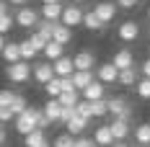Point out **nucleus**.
<instances>
[{
    "mask_svg": "<svg viewBox=\"0 0 150 147\" xmlns=\"http://www.w3.org/2000/svg\"><path fill=\"white\" fill-rule=\"evenodd\" d=\"M13 98H16V93L11 88H0V108H11V103H13Z\"/></svg>",
    "mask_w": 150,
    "mask_h": 147,
    "instance_id": "obj_35",
    "label": "nucleus"
},
{
    "mask_svg": "<svg viewBox=\"0 0 150 147\" xmlns=\"http://www.w3.org/2000/svg\"><path fill=\"white\" fill-rule=\"evenodd\" d=\"M111 134H114V142H127V137L132 132V127H129V121H122V119H111Z\"/></svg>",
    "mask_w": 150,
    "mask_h": 147,
    "instance_id": "obj_11",
    "label": "nucleus"
},
{
    "mask_svg": "<svg viewBox=\"0 0 150 147\" xmlns=\"http://www.w3.org/2000/svg\"><path fill=\"white\" fill-rule=\"evenodd\" d=\"M29 44L36 49V52H44V46H47V39L39 34V31H34V34H29Z\"/></svg>",
    "mask_w": 150,
    "mask_h": 147,
    "instance_id": "obj_33",
    "label": "nucleus"
},
{
    "mask_svg": "<svg viewBox=\"0 0 150 147\" xmlns=\"http://www.w3.org/2000/svg\"><path fill=\"white\" fill-rule=\"evenodd\" d=\"M148 147H150V145H148Z\"/></svg>",
    "mask_w": 150,
    "mask_h": 147,
    "instance_id": "obj_55",
    "label": "nucleus"
},
{
    "mask_svg": "<svg viewBox=\"0 0 150 147\" xmlns=\"http://www.w3.org/2000/svg\"><path fill=\"white\" fill-rule=\"evenodd\" d=\"M83 13H86V11H83V8H80V5H65V11H62V26H70V29H73V26H83Z\"/></svg>",
    "mask_w": 150,
    "mask_h": 147,
    "instance_id": "obj_6",
    "label": "nucleus"
},
{
    "mask_svg": "<svg viewBox=\"0 0 150 147\" xmlns=\"http://www.w3.org/2000/svg\"><path fill=\"white\" fill-rule=\"evenodd\" d=\"M111 147H129V145H127V142H114Z\"/></svg>",
    "mask_w": 150,
    "mask_h": 147,
    "instance_id": "obj_47",
    "label": "nucleus"
},
{
    "mask_svg": "<svg viewBox=\"0 0 150 147\" xmlns=\"http://www.w3.org/2000/svg\"><path fill=\"white\" fill-rule=\"evenodd\" d=\"M137 80H140V67H127V70H119V85L124 88H135Z\"/></svg>",
    "mask_w": 150,
    "mask_h": 147,
    "instance_id": "obj_15",
    "label": "nucleus"
},
{
    "mask_svg": "<svg viewBox=\"0 0 150 147\" xmlns=\"http://www.w3.org/2000/svg\"><path fill=\"white\" fill-rule=\"evenodd\" d=\"M42 54L47 57V62H57L60 57H65V46L57 44V41H47V46H44Z\"/></svg>",
    "mask_w": 150,
    "mask_h": 147,
    "instance_id": "obj_22",
    "label": "nucleus"
},
{
    "mask_svg": "<svg viewBox=\"0 0 150 147\" xmlns=\"http://www.w3.org/2000/svg\"><path fill=\"white\" fill-rule=\"evenodd\" d=\"M148 23H150V13H148Z\"/></svg>",
    "mask_w": 150,
    "mask_h": 147,
    "instance_id": "obj_53",
    "label": "nucleus"
},
{
    "mask_svg": "<svg viewBox=\"0 0 150 147\" xmlns=\"http://www.w3.org/2000/svg\"><path fill=\"white\" fill-rule=\"evenodd\" d=\"M117 11H119V8H117V3H111V0H101V3L93 5V13L98 15V21H101L104 26L117 18Z\"/></svg>",
    "mask_w": 150,
    "mask_h": 147,
    "instance_id": "obj_4",
    "label": "nucleus"
},
{
    "mask_svg": "<svg viewBox=\"0 0 150 147\" xmlns=\"http://www.w3.org/2000/svg\"><path fill=\"white\" fill-rule=\"evenodd\" d=\"M31 75H34V80H36L39 85H47L52 77H57V75H54V67H52V62H39V65H34Z\"/></svg>",
    "mask_w": 150,
    "mask_h": 147,
    "instance_id": "obj_7",
    "label": "nucleus"
},
{
    "mask_svg": "<svg viewBox=\"0 0 150 147\" xmlns=\"http://www.w3.org/2000/svg\"><path fill=\"white\" fill-rule=\"evenodd\" d=\"M96 75H98V80H101L104 85L119 83V70H117L111 62H104V65H98V67H96Z\"/></svg>",
    "mask_w": 150,
    "mask_h": 147,
    "instance_id": "obj_8",
    "label": "nucleus"
},
{
    "mask_svg": "<svg viewBox=\"0 0 150 147\" xmlns=\"http://www.w3.org/2000/svg\"><path fill=\"white\" fill-rule=\"evenodd\" d=\"M83 26L88 31H101L104 29V23L98 21V15L93 13V11H86V13H83Z\"/></svg>",
    "mask_w": 150,
    "mask_h": 147,
    "instance_id": "obj_26",
    "label": "nucleus"
},
{
    "mask_svg": "<svg viewBox=\"0 0 150 147\" xmlns=\"http://www.w3.org/2000/svg\"><path fill=\"white\" fill-rule=\"evenodd\" d=\"M140 75H142V77H150V57L140 65Z\"/></svg>",
    "mask_w": 150,
    "mask_h": 147,
    "instance_id": "obj_42",
    "label": "nucleus"
},
{
    "mask_svg": "<svg viewBox=\"0 0 150 147\" xmlns=\"http://www.w3.org/2000/svg\"><path fill=\"white\" fill-rule=\"evenodd\" d=\"M31 70H34V65H29V62H13V65H8L5 67V77L11 80V83H26L31 77Z\"/></svg>",
    "mask_w": 150,
    "mask_h": 147,
    "instance_id": "obj_2",
    "label": "nucleus"
},
{
    "mask_svg": "<svg viewBox=\"0 0 150 147\" xmlns=\"http://www.w3.org/2000/svg\"><path fill=\"white\" fill-rule=\"evenodd\" d=\"M75 114H78V116H83V119H93L91 116V103L88 101H78V106H75Z\"/></svg>",
    "mask_w": 150,
    "mask_h": 147,
    "instance_id": "obj_36",
    "label": "nucleus"
},
{
    "mask_svg": "<svg viewBox=\"0 0 150 147\" xmlns=\"http://www.w3.org/2000/svg\"><path fill=\"white\" fill-rule=\"evenodd\" d=\"M73 65H75V70H93V67H98V65H96V54L88 52V49L78 52L73 57Z\"/></svg>",
    "mask_w": 150,
    "mask_h": 147,
    "instance_id": "obj_9",
    "label": "nucleus"
},
{
    "mask_svg": "<svg viewBox=\"0 0 150 147\" xmlns=\"http://www.w3.org/2000/svg\"><path fill=\"white\" fill-rule=\"evenodd\" d=\"M65 129H67L70 137H80V134L88 129V119H83V116H78V114H75V116L65 124Z\"/></svg>",
    "mask_w": 150,
    "mask_h": 147,
    "instance_id": "obj_17",
    "label": "nucleus"
},
{
    "mask_svg": "<svg viewBox=\"0 0 150 147\" xmlns=\"http://www.w3.org/2000/svg\"><path fill=\"white\" fill-rule=\"evenodd\" d=\"M88 103H91V116L93 119H104L109 114V101L106 98H101V101H88Z\"/></svg>",
    "mask_w": 150,
    "mask_h": 147,
    "instance_id": "obj_25",
    "label": "nucleus"
},
{
    "mask_svg": "<svg viewBox=\"0 0 150 147\" xmlns=\"http://www.w3.org/2000/svg\"><path fill=\"white\" fill-rule=\"evenodd\" d=\"M75 147H93V139H88V137H75Z\"/></svg>",
    "mask_w": 150,
    "mask_h": 147,
    "instance_id": "obj_41",
    "label": "nucleus"
},
{
    "mask_svg": "<svg viewBox=\"0 0 150 147\" xmlns=\"http://www.w3.org/2000/svg\"><path fill=\"white\" fill-rule=\"evenodd\" d=\"M8 13V3H5V0H0V15H5Z\"/></svg>",
    "mask_w": 150,
    "mask_h": 147,
    "instance_id": "obj_44",
    "label": "nucleus"
},
{
    "mask_svg": "<svg viewBox=\"0 0 150 147\" xmlns=\"http://www.w3.org/2000/svg\"><path fill=\"white\" fill-rule=\"evenodd\" d=\"M13 18H16V26H21V29H36V23H39V11L23 5V8H18V13H16Z\"/></svg>",
    "mask_w": 150,
    "mask_h": 147,
    "instance_id": "obj_3",
    "label": "nucleus"
},
{
    "mask_svg": "<svg viewBox=\"0 0 150 147\" xmlns=\"http://www.w3.org/2000/svg\"><path fill=\"white\" fill-rule=\"evenodd\" d=\"M73 116H75V108H65V106H62V114H60V124H67V121H70Z\"/></svg>",
    "mask_w": 150,
    "mask_h": 147,
    "instance_id": "obj_40",
    "label": "nucleus"
},
{
    "mask_svg": "<svg viewBox=\"0 0 150 147\" xmlns=\"http://www.w3.org/2000/svg\"><path fill=\"white\" fill-rule=\"evenodd\" d=\"M135 90H137V96H140L142 101H150V77H142V80H137Z\"/></svg>",
    "mask_w": 150,
    "mask_h": 147,
    "instance_id": "obj_30",
    "label": "nucleus"
},
{
    "mask_svg": "<svg viewBox=\"0 0 150 147\" xmlns=\"http://www.w3.org/2000/svg\"><path fill=\"white\" fill-rule=\"evenodd\" d=\"M5 142H8V134H5V129H3V127H0V147L5 145Z\"/></svg>",
    "mask_w": 150,
    "mask_h": 147,
    "instance_id": "obj_43",
    "label": "nucleus"
},
{
    "mask_svg": "<svg viewBox=\"0 0 150 147\" xmlns=\"http://www.w3.org/2000/svg\"><path fill=\"white\" fill-rule=\"evenodd\" d=\"M73 3H75V5H80V3H88V0H73Z\"/></svg>",
    "mask_w": 150,
    "mask_h": 147,
    "instance_id": "obj_50",
    "label": "nucleus"
},
{
    "mask_svg": "<svg viewBox=\"0 0 150 147\" xmlns=\"http://www.w3.org/2000/svg\"><path fill=\"white\" fill-rule=\"evenodd\" d=\"M44 90H47L49 98H60V93H62V77H52V80L44 85Z\"/></svg>",
    "mask_w": 150,
    "mask_h": 147,
    "instance_id": "obj_29",
    "label": "nucleus"
},
{
    "mask_svg": "<svg viewBox=\"0 0 150 147\" xmlns=\"http://www.w3.org/2000/svg\"><path fill=\"white\" fill-rule=\"evenodd\" d=\"M3 59H5L8 65L21 62V44H18V41H5V46H3Z\"/></svg>",
    "mask_w": 150,
    "mask_h": 147,
    "instance_id": "obj_19",
    "label": "nucleus"
},
{
    "mask_svg": "<svg viewBox=\"0 0 150 147\" xmlns=\"http://www.w3.org/2000/svg\"><path fill=\"white\" fill-rule=\"evenodd\" d=\"M3 46H5V36L0 34V54H3Z\"/></svg>",
    "mask_w": 150,
    "mask_h": 147,
    "instance_id": "obj_46",
    "label": "nucleus"
},
{
    "mask_svg": "<svg viewBox=\"0 0 150 147\" xmlns=\"http://www.w3.org/2000/svg\"><path fill=\"white\" fill-rule=\"evenodd\" d=\"M57 101H60L65 108H75V106H78V101H80V90H62Z\"/></svg>",
    "mask_w": 150,
    "mask_h": 147,
    "instance_id": "obj_23",
    "label": "nucleus"
},
{
    "mask_svg": "<svg viewBox=\"0 0 150 147\" xmlns=\"http://www.w3.org/2000/svg\"><path fill=\"white\" fill-rule=\"evenodd\" d=\"M148 57H150V44H148Z\"/></svg>",
    "mask_w": 150,
    "mask_h": 147,
    "instance_id": "obj_52",
    "label": "nucleus"
},
{
    "mask_svg": "<svg viewBox=\"0 0 150 147\" xmlns=\"http://www.w3.org/2000/svg\"><path fill=\"white\" fill-rule=\"evenodd\" d=\"M117 34H119V39L124 44H132V41L140 39V23H137V21H122Z\"/></svg>",
    "mask_w": 150,
    "mask_h": 147,
    "instance_id": "obj_5",
    "label": "nucleus"
},
{
    "mask_svg": "<svg viewBox=\"0 0 150 147\" xmlns=\"http://www.w3.org/2000/svg\"><path fill=\"white\" fill-rule=\"evenodd\" d=\"M109 101V114L111 119H122V121H132L135 116V108L129 106L127 98H106Z\"/></svg>",
    "mask_w": 150,
    "mask_h": 147,
    "instance_id": "obj_1",
    "label": "nucleus"
},
{
    "mask_svg": "<svg viewBox=\"0 0 150 147\" xmlns=\"http://www.w3.org/2000/svg\"><path fill=\"white\" fill-rule=\"evenodd\" d=\"M52 41H57V44L67 46L70 41H73V29H70V26H62V23H57V26H54V34H52Z\"/></svg>",
    "mask_w": 150,
    "mask_h": 147,
    "instance_id": "obj_20",
    "label": "nucleus"
},
{
    "mask_svg": "<svg viewBox=\"0 0 150 147\" xmlns=\"http://www.w3.org/2000/svg\"><path fill=\"white\" fill-rule=\"evenodd\" d=\"M3 121H16V114L8 108V106H5V108H0V124H3Z\"/></svg>",
    "mask_w": 150,
    "mask_h": 147,
    "instance_id": "obj_39",
    "label": "nucleus"
},
{
    "mask_svg": "<svg viewBox=\"0 0 150 147\" xmlns=\"http://www.w3.org/2000/svg\"><path fill=\"white\" fill-rule=\"evenodd\" d=\"M93 142L98 147H111L114 145V134H111V127L109 124H101L93 129Z\"/></svg>",
    "mask_w": 150,
    "mask_h": 147,
    "instance_id": "obj_10",
    "label": "nucleus"
},
{
    "mask_svg": "<svg viewBox=\"0 0 150 147\" xmlns=\"http://www.w3.org/2000/svg\"><path fill=\"white\" fill-rule=\"evenodd\" d=\"M142 0H117V8H122V11H132V8H137Z\"/></svg>",
    "mask_w": 150,
    "mask_h": 147,
    "instance_id": "obj_38",
    "label": "nucleus"
},
{
    "mask_svg": "<svg viewBox=\"0 0 150 147\" xmlns=\"http://www.w3.org/2000/svg\"><path fill=\"white\" fill-rule=\"evenodd\" d=\"M132 132H135V142L137 145H142V147L150 145V124H137Z\"/></svg>",
    "mask_w": 150,
    "mask_h": 147,
    "instance_id": "obj_24",
    "label": "nucleus"
},
{
    "mask_svg": "<svg viewBox=\"0 0 150 147\" xmlns=\"http://www.w3.org/2000/svg\"><path fill=\"white\" fill-rule=\"evenodd\" d=\"M54 26H57V21H47V18H42L39 23H36V31L44 36L47 41H52V34H54Z\"/></svg>",
    "mask_w": 150,
    "mask_h": 147,
    "instance_id": "obj_28",
    "label": "nucleus"
},
{
    "mask_svg": "<svg viewBox=\"0 0 150 147\" xmlns=\"http://www.w3.org/2000/svg\"><path fill=\"white\" fill-rule=\"evenodd\" d=\"M70 80H73L75 90H86L91 83H93V70H75Z\"/></svg>",
    "mask_w": 150,
    "mask_h": 147,
    "instance_id": "obj_16",
    "label": "nucleus"
},
{
    "mask_svg": "<svg viewBox=\"0 0 150 147\" xmlns=\"http://www.w3.org/2000/svg\"><path fill=\"white\" fill-rule=\"evenodd\" d=\"M26 108H29V101H26V98H23V96H21V93H16V98H13V103H11V111H13L16 116H18V114H23V111H26Z\"/></svg>",
    "mask_w": 150,
    "mask_h": 147,
    "instance_id": "obj_31",
    "label": "nucleus"
},
{
    "mask_svg": "<svg viewBox=\"0 0 150 147\" xmlns=\"http://www.w3.org/2000/svg\"><path fill=\"white\" fill-rule=\"evenodd\" d=\"M62 11H65L62 3H47V5H42V18H47V21H60Z\"/></svg>",
    "mask_w": 150,
    "mask_h": 147,
    "instance_id": "obj_21",
    "label": "nucleus"
},
{
    "mask_svg": "<svg viewBox=\"0 0 150 147\" xmlns=\"http://www.w3.org/2000/svg\"><path fill=\"white\" fill-rule=\"evenodd\" d=\"M42 111H44V116L54 124V121H60V114H62V103L57 98H47V103L42 106Z\"/></svg>",
    "mask_w": 150,
    "mask_h": 147,
    "instance_id": "obj_18",
    "label": "nucleus"
},
{
    "mask_svg": "<svg viewBox=\"0 0 150 147\" xmlns=\"http://www.w3.org/2000/svg\"><path fill=\"white\" fill-rule=\"evenodd\" d=\"M80 96H83V101H101V98H106V88L101 80H93L86 90H80Z\"/></svg>",
    "mask_w": 150,
    "mask_h": 147,
    "instance_id": "obj_13",
    "label": "nucleus"
},
{
    "mask_svg": "<svg viewBox=\"0 0 150 147\" xmlns=\"http://www.w3.org/2000/svg\"><path fill=\"white\" fill-rule=\"evenodd\" d=\"M52 67H54L57 77H73V72H75V65L70 57H60L57 62H52Z\"/></svg>",
    "mask_w": 150,
    "mask_h": 147,
    "instance_id": "obj_14",
    "label": "nucleus"
},
{
    "mask_svg": "<svg viewBox=\"0 0 150 147\" xmlns=\"http://www.w3.org/2000/svg\"><path fill=\"white\" fill-rule=\"evenodd\" d=\"M18 44H21V59H23V62H29V59H34L39 54V52L29 44V39H23V41H18Z\"/></svg>",
    "mask_w": 150,
    "mask_h": 147,
    "instance_id": "obj_32",
    "label": "nucleus"
},
{
    "mask_svg": "<svg viewBox=\"0 0 150 147\" xmlns=\"http://www.w3.org/2000/svg\"><path fill=\"white\" fill-rule=\"evenodd\" d=\"M111 65H114L117 70H127V67H135V54H132V49H119V52L111 57Z\"/></svg>",
    "mask_w": 150,
    "mask_h": 147,
    "instance_id": "obj_12",
    "label": "nucleus"
},
{
    "mask_svg": "<svg viewBox=\"0 0 150 147\" xmlns=\"http://www.w3.org/2000/svg\"><path fill=\"white\" fill-rule=\"evenodd\" d=\"M129 147H142V145H137V142H132V145H129Z\"/></svg>",
    "mask_w": 150,
    "mask_h": 147,
    "instance_id": "obj_51",
    "label": "nucleus"
},
{
    "mask_svg": "<svg viewBox=\"0 0 150 147\" xmlns=\"http://www.w3.org/2000/svg\"><path fill=\"white\" fill-rule=\"evenodd\" d=\"M16 26V18L11 13H5V15H0V34H3V36H5V34H8V31L13 29Z\"/></svg>",
    "mask_w": 150,
    "mask_h": 147,
    "instance_id": "obj_34",
    "label": "nucleus"
},
{
    "mask_svg": "<svg viewBox=\"0 0 150 147\" xmlns=\"http://www.w3.org/2000/svg\"><path fill=\"white\" fill-rule=\"evenodd\" d=\"M8 3H11V5H18V8H23V5H26V0H8Z\"/></svg>",
    "mask_w": 150,
    "mask_h": 147,
    "instance_id": "obj_45",
    "label": "nucleus"
},
{
    "mask_svg": "<svg viewBox=\"0 0 150 147\" xmlns=\"http://www.w3.org/2000/svg\"><path fill=\"white\" fill-rule=\"evenodd\" d=\"M93 147H98V145H96V142H93Z\"/></svg>",
    "mask_w": 150,
    "mask_h": 147,
    "instance_id": "obj_54",
    "label": "nucleus"
},
{
    "mask_svg": "<svg viewBox=\"0 0 150 147\" xmlns=\"http://www.w3.org/2000/svg\"><path fill=\"white\" fill-rule=\"evenodd\" d=\"M47 3H60V0H42V5H47Z\"/></svg>",
    "mask_w": 150,
    "mask_h": 147,
    "instance_id": "obj_48",
    "label": "nucleus"
},
{
    "mask_svg": "<svg viewBox=\"0 0 150 147\" xmlns=\"http://www.w3.org/2000/svg\"><path fill=\"white\" fill-rule=\"evenodd\" d=\"M52 147H75V137H70V134L65 132V134H60V137L54 139Z\"/></svg>",
    "mask_w": 150,
    "mask_h": 147,
    "instance_id": "obj_37",
    "label": "nucleus"
},
{
    "mask_svg": "<svg viewBox=\"0 0 150 147\" xmlns=\"http://www.w3.org/2000/svg\"><path fill=\"white\" fill-rule=\"evenodd\" d=\"M44 139H47L44 129H34V132H29L26 137H23V145H26V147H39Z\"/></svg>",
    "mask_w": 150,
    "mask_h": 147,
    "instance_id": "obj_27",
    "label": "nucleus"
},
{
    "mask_svg": "<svg viewBox=\"0 0 150 147\" xmlns=\"http://www.w3.org/2000/svg\"><path fill=\"white\" fill-rule=\"evenodd\" d=\"M39 147H49V139H44V142H42V145H39Z\"/></svg>",
    "mask_w": 150,
    "mask_h": 147,
    "instance_id": "obj_49",
    "label": "nucleus"
}]
</instances>
